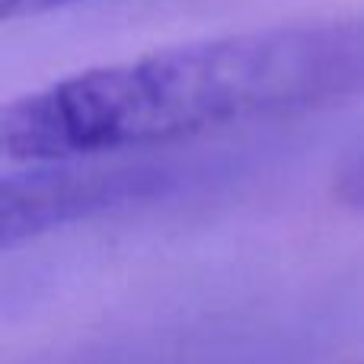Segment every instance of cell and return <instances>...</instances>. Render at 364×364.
I'll use <instances>...</instances> for the list:
<instances>
[{
  "label": "cell",
  "mask_w": 364,
  "mask_h": 364,
  "mask_svg": "<svg viewBox=\"0 0 364 364\" xmlns=\"http://www.w3.org/2000/svg\"><path fill=\"white\" fill-rule=\"evenodd\" d=\"M364 74V36L339 26L195 38L100 64L0 112L10 164H74L314 109Z\"/></svg>",
  "instance_id": "6da1fadb"
},
{
  "label": "cell",
  "mask_w": 364,
  "mask_h": 364,
  "mask_svg": "<svg viewBox=\"0 0 364 364\" xmlns=\"http://www.w3.org/2000/svg\"><path fill=\"white\" fill-rule=\"evenodd\" d=\"M128 188H134L132 173H51V164H42L38 173L6 176L0 188V240L4 246L29 240Z\"/></svg>",
  "instance_id": "7a4b0ae2"
},
{
  "label": "cell",
  "mask_w": 364,
  "mask_h": 364,
  "mask_svg": "<svg viewBox=\"0 0 364 364\" xmlns=\"http://www.w3.org/2000/svg\"><path fill=\"white\" fill-rule=\"evenodd\" d=\"M83 4V0H0V16L10 23V19H32L42 16V13H55L64 6Z\"/></svg>",
  "instance_id": "3957f363"
}]
</instances>
